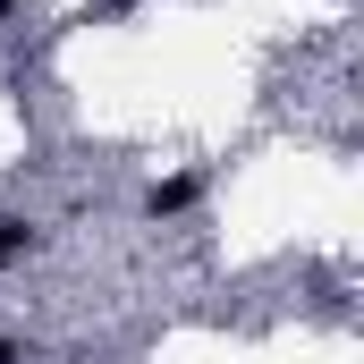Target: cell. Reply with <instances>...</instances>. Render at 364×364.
<instances>
[{"label": "cell", "instance_id": "3", "mask_svg": "<svg viewBox=\"0 0 364 364\" xmlns=\"http://www.w3.org/2000/svg\"><path fill=\"white\" fill-rule=\"evenodd\" d=\"M0 364H17V348H9V339H0Z\"/></svg>", "mask_w": 364, "mask_h": 364}, {"label": "cell", "instance_id": "1", "mask_svg": "<svg viewBox=\"0 0 364 364\" xmlns=\"http://www.w3.org/2000/svg\"><path fill=\"white\" fill-rule=\"evenodd\" d=\"M195 203H203V170H178V178L144 186V212H153V220H178V212H195Z\"/></svg>", "mask_w": 364, "mask_h": 364}, {"label": "cell", "instance_id": "4", "mask_svg": "<svg viewBox=\"0 0 364 364\" xmlns=\"http://www.w3.org/2000/svg\"><path fill=\"white\" fill-rule=\"evenodd\" d=\"M9 9H26V0H0V17H9Z\"/></svg>", "mask_w": 364, "mask_h": 364}, {"label": "cell", "instance_id": "2", "mask_svg": "<svg viewBox=\"0 0 364 364\" xmlns=\"http://www.w3.org/2000/svg\"><path fill=\"white\" fill-rule=\"evenodd\" d=\"M26 255H34V220L0 212V272H9V263H26Z\"/></svg>", "mask_w": 364, "mask_h": 364}]
</instances>
